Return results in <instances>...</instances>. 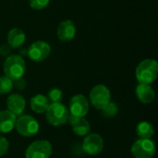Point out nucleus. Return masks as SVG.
<instances>
[{"label":"nucleus","instance_id":"obj_10","mask_svg":"<svg viewBox=\"0 0 158 158\" xmlns=\"http://www.w3.org/2000/svg\"><path fill=\"white\" fill-rule=\"evenodd\" d=\"M90 109V104L87 98L82 94L74 95L69 102V113L75 117L84 118Z\"/></svg>","mask_w":158,"mask_h":158},{"label":"nucleus","instance_id":"obj_17","mask_svg":"<svg viewBox=\"0 0 158 158\" xmlns=\"http://www.w3.org/2000/svg\"><path fill=\"white\" fill-rule=\"evenodd\" d=\"M50 103L47 97L44 94H36L31 98V109L37 114H44L47 110Z\"/></svg>","mask_w":158,"mask_h":158},{"label":"nucleus","instance_id":"obj_13","mask_svg":"<svg viewBox=\"0 0 158 158\" xmlns=\"http://www.w3.org/2000/svg\"><path fill=\"white\" fill-rule=\"evenodd\" d=\"M76 34V27L72 20L66 19L59 23L57 27V37L62 42L71 41Z\"/></svg>","mask_w":158,"mask_h":158},{"label":"nucleus","instance_id":"obj_22","mask_svg":"<svg viewBox=\"0 0 158 158\" xmlns=\"http://www.w3.org/2000/svg\"><path fill=\"white\" fill-rule=\"evenodd\" d=\"M49 2L50 0H29V4L31 7L36 10H41L45 8L48 6Z\"/></svg>","mask_w":158,"mask_h":158},{"label":"nucleus","instance_id":"obj_5","mask_svg":"<svg viewBox=\"0 0 158 158\" xmlns=\"http://www.w3.org/2000/svg\"><path fill=\"white\" fill-rule=\"evenodd\" d=\"M15 128L21 136L32 137L38 133L40 126L33 117L29 115H20L17 118Z\"/></svg>","mask_w":158,"mask_h":158},{"label":"nucleus","instance_id":"obj_20","mask_svg":"<svg viewBox=\"0 0 158 158\" xmlns=\"http://www.w3.org/2000/svg\"><path fill=\"white\" fill-rule=\"evenodd\" d=\"M47 99L50 104L52 103H60L63 98V93L58 88H53L51 89L47 94Z\"/></svg>","mask_w":158,"mask_h":158},{"label":"nucleus","instance_id":"obj_15","mask_svg":"<svg viewBox=\"0 0 158 158\" xmlns=\"http://www.w3.org/2000/svg\"><path fill=\"white\" fill-rule=\"evenodd\" d=\"M136 96L143 104H151L156 97L155 91L150 84L139 83L136 87Z\"/></svg>","mask_w":158,"mask_h":158},{"label":"nucleus","instance_id":"obj_18","mask_svg":"<svg viewBox=\"0 0 158 158\" xmlns=\"http://www.w3.org/2000/svg\"><path fill=\"white\" fill-rule=\"evenodd\" d=\"M136 133L140 139H151L155 134V129L150 122L141 121L136 126Z\"/></svg>","mask_w":158,"mask_h":158},{"label":"nucleus","instance_id":"obj_21","mask_svg":"<svg viewBox=\"0 0 158 158\" xmlns=\"http://www.w3.org/2000/svg\"><path fill=\"white\" fill-rule=\"evenodd\" d=\"M101 111L105 117L112 118V117H115L118 113V106L116 103L110 101Z\"/></svg>","mask_w":158,"mask_h":158},{"label":"nucleus","instance_id":"obj_25","mask_svg":"<svg viewBox=\"0 0 158 158\" xmlns=\"http://www.w3.org/2000/svg\"><path fill=\"white\" fill-rule=\"evenodd\" d=\"M11 47L8 44H3L0 46V55L3 56H6L10 54Z\"/></svg>","mask_w":158,"mask_h":158},{"label":"nucleus","instance_id":"obj_9","mask_svg":"<svg viewBox=\"0 0 158 158\" xmlns=\"http://www.w3.org/2000/svg\"><path fill=\"white\" fill-rule=\"evenodd\" d=\"M104 149V140L97 133H90L82 142V150L89 156H97Z\"/></svg>","mask_w":158,"mask_h":158},{"label":"nucleus","instance_id":"obj_26","mask_svg":"<svg viewBox=\"0 0 158 158\" xmlns=\"http://www.w3.org/2000/svg\"><path fill=\"white\" fill-rule=\"evenodd\" d=\"M21 54H22V55H24V54L27 55V49H22V50H21Z\"/></svg>","mask_w":158,"mask_h":158},{"label":"nucleus","instance_id":"obj_3","mask_svg":"<svg viewBox=\"0 0 158 158\" xmlns=\"http://www.w3.org/2000/svg\"><path fill=\"white\" fill-rule=\"evenodd\" d=\"M69 111L65 105L60 103H52L45 111V118L48 123L54 127L64 125L68 122Z\"/></svg>","mask_w":158,"mask_h":158},{"label":"nucleus","instance_id":"obj_2","mask_svg":"<svg viewBox=\"0 0 158 158\" xmlns=\"http://www.w3.org/2000/svg\"><path fill=\"white\" fill-rule=\"evenodd\" d=\"M3 69L5 76L15 81L23 77L26 70L25 61L19 55H10L4 62Z\"/></svg>","mask_w":158,"mask_h":158},{"label":"nucleus","instance_id":"obj_7","mask_svg":"<svg viewBox=\"0 0 158 158\" xmlns=\"http://www.w3.org/2000/svg\"><path fill=\"white\" fill-rule=\"evenodd\" d=\"M156 150L154 141L151 139H139L133 143L131 152L134 158H153Z\"/></svg>","mask_w":158,"mask_h":158},{"label":"nucleus","instance_id":"obj_19","mask_svg":"<svg viewBox=\"0 0 158 158\" xmlns=\"http://www.w3.org/2000/svg\"><path fill=\"white\" fill-rule=\"evenodd\" d=\"M13 89V81L6 76L0 77V94H6Z\"/></svg>","mask_w":158,"mask_h":158},{"label":"nucleus","instance_id":"obj_6","mask_svg":"<svg viewBox=\"0 0 158 158\" xmlns=\"http://www.w3.org/2000/svg\"><path fill=\"white\" fill-rule=\"evenodd\" d=\"M53 146L47 140H38L31 143L25 152L26 158H50Z\"/></svg>","mask_w":158,"mask_h":158},{"label":"nucleus","instance_id":"obj_11","mask_svg":"<svg viewBox=\"0 0 158 158\" xmlns=\"http://www.w3.org/2000/svg\"><path fill=\"white\" fill-rule=\"evenodd\" d=\"M68 121L72 127V131L74 134L83 137L89 134L91 131V125L87 119L84 118H80V117H75L71 114L69 115Z\"/></svg>","mask_w":158,"mask_h":158},{"label":"nucleus","instance_id":"obj_16","mask_svg":"<svg viewBox=\"0 0 158 158\" xmlns=\"http://www.w3.org/2000/svg\"><path fill=\"white\" fill-rule=\"evenodd\" d=\"M26 39V35L24 31L19 28H13L11 29L7 33V44L11 48H19L21 46Z\"/></svg>","mask_w":158,"mask_h":158},{"label":"nucleus","instance_id":"obj_12","mask_svg":"<svg viewBox=\"0 0 158 158\" xmlns=\"http://www.w3.org/2000/svg\"><path fill=\"white\" fill-rule=\"evenodd\" d=\"M7 110L19 117L23 114L26 107V101L24 97L19 94H12L7 97L6 100Z\"/></svg>","mask_w":158,"mask_h":158},{"label":"nucleus","instance_id":"obj_14","mask_svg":"<svg viewBox=\"0 0 158 158\" xmlns=\"http://www.w3.org/2000/svg\"><path fill=\"white\" fill-rule=\"evenodd\" d=\"M17 116L8 110H0V132L8 133L15 129Z\"/></svg>","mask_w":158,"mask_h":158},{"label":"nucleus","instance_id":"obj_23","mask_svg":"<svg viewBox=\"0 0 158 158\" xmlns=\"http://www.w3.org/2000/svg\"><path fill=\"white\" fill-rule=\"evenodd\" d=\"M9 149V143L8 141L3 137V136H0V157L5 156L7 151Z\"/></svg>","mask_w":158,"mask_h":158},{"label":"nucleus","instance_id":"obj_4","mask_svg":"<svg viewBox=\"0 0 158 158\" xmlns=\"http://www.w3.org/2000/svg\"><path fill=\"white\" fill-rule=\"evenodd\" d=\"M89 100L95 109L102 110L111 101V93L106 85L98 84L92 88Z\"/></svg>","mask_w":158,"mask_h":158},{"label":"nucleus","instance_id":"obj_1","mask_svg":"<svg viewBox=\"0 0 158 158\" xmlns=\"http://www.w3.org/2000/svg\"><path fill=\"white\" fill-rule=\"evenodd\" d=\"M136 79L139 83L151 84L154 82L158 75V63L155 59H144L142 61L135 71Z\"/></svg>","mask_w":158,"mask_h":158},{"label":"nucleus","instance_id":"obj_8","mask_svg":"<svg viewBox=\"0 0 158 158\" xmlns=\"http://www.w3.org/2000/svg\"><path fill=\"white\" fill-rule=\"evenodd\" d=\"M51 53L50 45L44 41H36L32 43L27 49L29 58L35 62H42L48 57Z\"/></svg>","mask_w":158,"mask_h":158},{"label":"nucleus","instance_id":"obj_24","mask_svg":"<svg viewBox=\"0 0 158 158\" xmlns=\"http://www.w3.org/2000/svg\"><path fill=\"white\" fill-rule=\"evenodd\" d=\"M13 88H15L19 91L24 90L26 88V81L23 78H19V79L13 81Z\"/></svg>","mask_w":158,"mask_h":158}]
</instances>
